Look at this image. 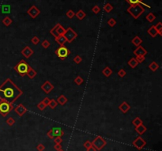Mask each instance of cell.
<instances>
[{
    "instance_id": "7dc6e473",
    "label": "cell",
    "mask_w": 162,
    "mask_h": 151,
    "mask_svg": "<svg viewBox=\"0 0 162 151\" xmlns=\"http://www.w3.org/2000/svg\"><path fill=\"white\" fill-rule=\"evenodd\" d=\"M51 99H49L48 97H45L43 100H42V102L44 104V105L47 107V106H48V104H49V102H50Z\"/></svg>"
},
{
    "instance_id": "7402d4cb",
    "label": "cell",
    "mask_w": 162,
    "mask_h": 151,
    "mask_svg": "<svg viewBox=\"0 0 162 151\" xmlns=\"http://www.w3.org/2000/svg\"><path fill=\"white\" fill-rule=\"evenodd\" d=\"M147 33H148V34H149L152 37H153V38H155L156 37H157V35L158 34L157 33V29H155V26H152L150 28H149L148 30H147Z\"/></svg>"
},
{
    "instance_id": "52a82bcc",
    "label": "cell",
    "mask_w": 162,
    "mask_h": 151,
    "mask_svg": "<svg viewBox=\"0 0 162 151\" xmlns=\"http://www.w3.org/2000/svg\"><path fill=\"white\" fill-rule=\"evenodd\" d=\"M56 54L57 56L59 59H61L62 60H63L70 55V50L68 49V48L66 47L65 46H60L59 48H57V49H56Z\"/></svg>"
},
{
    "instance_id": "7c38bea8",
    "label": "cell",
    "mask_w": 162,
    "mask_h": 151,
    "mask_svg": "<svg viewBox=\"0 0 162 151\" xmlns=\"http://www.w3.org/2000/svg\"><path fill=\"white\" fill-rule=\"evenodd\" d=\"M133 53L136 56H145L147 54V51L146 50V48H144L142 46L140 45L137 47V48L133 52Z\"/></svg>"
},
{
    "instance_id": "277c9868",
    "label": "cell",
    "mask_w": 162,
    "mask_h": 151,
    "mask_svg": "<svg viewBox=\"0 0 162 151\" xmlns=\"http://www.w3.org/2000/svg\"><path fill=\"white\" fill-rule=\"evenodd\" d=\"M29 65L28 63L25 61L24 59L21 60V61L17 63L15 66H14V70L18 73L21 77H24L28 71L29 69Z\"/></svg>"
},
{
    "instance_id": "7bdbcfd3",
    "label": "cell",
    "mask_w": 162,
    "mask_h": 151,
    "mask_svg": "<svg viewBox=\"0 0 162 151\" xmlns=\"http://www.w3.org/2000/svg\"><path fill=\"white\" fill-rule=\"evenodd\" d=\"M92 11H93V13H94L95 14H97L98 13L100 12V8L98 7V6H94V7L92 8Z\"/></svg>"
},
{
    "instance_id": "f5cc1de1",
    "label": "cell",
    "mask_w": 162,
    "mask_h": 151,
    "mask_svg": "<svg viewBox=\"0 0 162 151\" xmlns=\"http://www.w3.org/2000/svg\"><path fill=\"white\" fill-rule=\"evenodd\" d=\"M87 151H97V149H96L93 146H91L90 147L87 149Z\"/></svg>"
},
{
    "instance_id": "ffe728a7",
    "label": "cell",
    "mask_w": 162,
    "mask_h": 151,
    "mask_svg": "<svg viewBox=\"0 0 162 151\" xmlns=\"http://www.w3.org/2000/svg\"><path fill=\"white\" fill-rule=\"evenodd\" d=\"M56 41L60 46H64V44L67 42V40H66L63 35H60V36H58L57 37H56Z\"/></svg>"
},
{
    "instance_id": "836d02e7",
    "label": "cell",
    "mask_w": 162,
    "mask_h": 151,
    "mask_svg": "<svg viewBox=\"0 0 162 151\" xmlns=\"http://www.w3.org/2000/svg\"><path fill=\"white\" fill-rule=\"evenodd\" d=\"M132 123H133V125H134L135 127H138L140 124H142V120L139 117H136L133 121H132Z\"/></svg>"
},
{
    "instance_id": "9c48e42d",
    "label": "cell",
    "mask_w": 162,
    "mask_h": 151,
    "mask_svg": "<svg viewBox=\"0 0 162 151\" xmlns=\"http://www.w3.org/2000/svg\"><path fill=\"white\" fill-rule=\"evenodd\" d=\"M146 145V142L140 136L135 138V140L133 142V146L139 150L143 149V147L145 146Z\"/></svg>"
},
{
    "instance_id": "30bf717a",
    "label": "cell",
    "mask_w": 162,
    "mask_h": 151,
    "mask_svg": "<svg viewBox=\"0 0 162 151\" xmlns=\"http://www.w3.org/2000/svg\"><path fill=\"white\" fill-rule=\"evenodd\" d=\"M27 13H28V14L29 16L32 17V18L35 19L36 17H37L40 14V11L37 7H36V6H32V7L28 10Z\"/></svg>"
},
{
    "instance_id": "cb8c5ba5",
    "label": "cell",
    "mask_w": 162,
    "mask_h": 151,
    "mask_svg": "<svg viewBox=\"0 0 162 151\" xmlns=\"http://www.w3.org/2000/svg\"><path fill=\"white\" fill-rule=\"evenodd\" d=\"M149 70H151L153 72H155V71H157L159 69V64L157 62L153 61L149 65Z\"/></svg>"
},
{
    "instance_id": "8992f818",
    "label": "cell",
    "mask_w": 162,
    "mask_h": 151,
    "mask_svg": "<svg viewBox=\"0 0 162 151\" xmlns=\"http://www.w3.org/2000/svg\"><path fill=\"white\" fill-rule=\"evenodd\" d=\"M63 36L65 37L66 40H67V42L69 43H71L72 41H74V40H75L77 37V33L74 31V30L69 27L67 29H66V31L63 34Z\"/></svg>"
},
{
    "instance_id": "f6af8a7d",
    "label": "cell",
    "mask_w": 162,
    "mask_h": 151,
    "mask_svg": "<svg viewBox=\"0 0 162 151\" xmlns=\"http://www.w3.org/2000/svg\"><path fill=\"white\" fill-rule=\"evenodd\" d=\"M126 74H127V73H126V71L123 70V69H120L119 71H118V75L120 77V78H123L126 76Z\"/></svg>"
},
{
    "instance_id": "4dcf8cb0",
    "label": "cell",
    "mask_w": 162,
    "mask_h": 151,
    "mask_svg": "<svg viewBox=\"0 0 162 151\" xmlns=\"http://www.w3.org/2000/svg\"><path fill=\"white\" fill-rule=\"evenodd\" d=\"M113 6L110 3H107L105 4V6L104 7V10L105 12H107V13H110V12L113 10Z\"/></svg>"
},
{
    "instance_id": "8d00e7d4",
    "label": "cell",
    "mask_w": 162,
    "mask_h": 151,
    "mask_svg": "<svg viewBox=\"0 0 162 151\" xmlns=\"http://www.w3.org/2000/svg\"><path fill=\"white\" fill-rule=\"evenodd\" d=\"M74 62L76 63V64H80L82 62V58L80 56H76L74 59Z\"/></svg>"
},
{
    "instance_id": "e0dca14e",
    "label": "cell",
    "mask_w": 162,
    "mask_h": 151,
    "mask_svg": "<svg viewBox=\"0 0 162 151\" xmlns=\"http://www.w3.org/2000/svg\"><path fill=\"white\" fill-rule=\"evenodd\" d=\"M26 74H27V76L29 77V79H33V78H34L36 76H37V71H36V70L32 67V66H29Z\"/></svg>"
},
{
    "instance_id": "7a4b0ae2",
    "label": "cell",
    "mask_w": 162,
    "mask_h": 151,
    "mask_svg": "<svg viewBox=\"0 0 162 151\" xmlns=\"http://www.w3.org/2000/svg\"><path fill=\"white\" fill-rule=\"evenodd\" d=\"M128 13L134 17V19H138L139 17L145 12V8L141 4H137L134 6H130L127 10Z\"/></svg>"
},
{
    "instance_id": "bcb514c9",
    "label": "cell",
    "mask_w": 162,
    "mask_h": 151,
    "mask_svg": "<svg viewBox=\"0 0 162 151\" xmlns=\"http://www.w3.org/2000/svg\"><path fill=\"white\" fill-rule=\"evenodd\" d=\"M54 142H55V144H61L63 142V139L61 137H56L55 139H54Z\"/></svg>"
},
{
    "instance_id": "4fadbf2b",
    "label": "cell",
    "mask_w": 162,
    "mask_h": 151,
    "mask_svg": "<svg viewBox=\"0 0 162 151\" xmlns=\"http://www.w3.org/2000/svg\"><path fill=\"white\" fill-rule=\"evenodd\" d=\"M21 54L24 57H25L26 59H29V57H31L33 55V49L29 46H25L23 48L21 51Z\"/></svg>"
},
{
    "instance_id": "60d3db41",
    "label": "cell",
    "mask_w": 162,
    "mask_h": 151,
    "mask_svg": "<svg viewBox=\"0 0 162 151\" xmlns=\"http://www.w3.org/2000/svg\"><path fill=\"white\" fill-rule=\"evenodd\" d=\"M31 42L34 44V45H37L40 43V39L37 37V36H35V37H33L31 40Z\"/></svg>"
},
{
    "instance_id": "603a6c76",
    "label": "cell",
    "mask_w": 162,
    "mask_h": 151,
    "mask_svg": "<svg viewBox=\"0 0 162 151\" xmlns=\"http://www.w3.org/2000/svg\"><path fill=\"white\" fill-rule=\"evenodd\" d=\"M131 43L133 44L134 46L136 47H139L141 45V44L142 43V40L139 37V36H136V37H134L133 38V40H131Z\"/></svg>"
},
{
    "instance_id": "d4e9b609",
    "label": "cell",
    "mask_w": 162,
    "mask_h": 151,
    "mask_svg": "<svg viewBox=\"0 0 162 151\" xmlns=\"http://www.w3.org/2000/svg\"><path fill=\"white\" fill-rule=\"evenodd\" d=\"M102 74H103L105 77L109 78L112 74V70L110 67H109V66H106V67L102 70Z\"/></svg>"
},
{
    "instance_id": "3957f363",
    "label": "cell",
    "mask_w": 162,
    "mask_h": 151,
    "mask_svg": "<svg viewBox=\"0 0 162 151\" xmlns=\"http://www.w3.org/2000/svg\"><path fill=\"white\" fill-rule=\"evenodd\" d=\"M14 108V104H10L7 101L1 100L0 101V114L3 117H6Z\"/></svg>"
},
{
    "instance_id": "d6a6232c",
    "label": "cell",
    "mask_w": 162,
    "mask_h": 151,
    "mask_svg": "<svg viewBox=\"0 0 162 151\" xmlns=\"http://www.w3.org/2000/svg\"><path fill=\"white\" fill-rule=\"evenodd\" d=\"M2 11L3 14H9L10 12V5H3L2 7Z\"/></svg>"
},
{
    "instance_id": "ab89813d",
    "label": "cell",
    "mask_w": 162,
    "mask_h": 151,
    "mask_svg": "<svg viewBox=\"0 0 162 151\" xmlns=\"http://www.w3.org/2000/svg\"><path fill=\"white\" fill-rule=\"evenodd\" d=\"M50 42L48 41V40H44L43 42L41 43V45H42V47H44V48H47V47H50Z\"/></svg>"
},
{
    "instance_id": "484cf974",
    "label": "cell",
    "mask_w": 162,
    "mask_h": 151,
    "mask_svg": "<svg viewBox=\"0 0 162 151\" xmlns=\"http://www.w3.org/2000/svg\"><path fill=\"white\" fill-rule=\"evenodd\" d=\"M3 24L5 26H10L12 22H13V21H12V19L10 18V17L7 16V17H5L3 19Z\"/></svg>"
},
{
    "instance_id": "44dd1931",
    "label": "cell",
    "mask_w": 162,
    "mask_h": 151,
    "mask_svg": "<svg viewBox=\"0 0 162 151\" xmlns=\"http://www.w3.org/2000/svg\"><path fill=\"white\" fill-rule=\"evenodd\" d=\"M56 101H57V103L59 104L60 105H64L68 101V99H67V97H66V96H65L64 95H60V96H59V97L57 98Z\"/></svg>"
},
{
    "instance_id": "db71d44e",
    "label": "cell",
    "mask_w": 162,
    "mask_h": 151,
    "mask_svg": "<svg viewBox=\"0 0 162 151\" xmlns=\"http://www.w3.org/2000/svg\"><path fill=\"white\" fill-rule=\"evenodd\" d=\"M59 151H63V149H60V150H59Z\"/></svg>"
},
{
    "instance_id": "e575fe53",
    "label": "cell",
    "mask_w": 162,
    "mask_h": 151,
    "mask_svg": "<svg viewBox=\"0 0 162 151\" xmlns=\"http://www.w3.org/2000/svg\"><path fill=\"white\" fill-rule=\"evenodd\" d=\"M74 82L77 84V86H80V85H82V84L84 82V80H83V78H82V77H80V76H77L75 78H74Z\"/></svg>"
},
{
    "instance_id": "d590c367",
    "label": "cell",
    "mask_w": 162,
    "mask_h": 151,
    "mask_svg": "<svg viewBox=\"0 0 162 151\" xmlns=\"http://www.w3.org/2000/svg\"><path fill=\"white\" fill-rule=\"evenodd\" d=\"M116 21L114 18H112V17L109 19V21H107V25H109L110 27H114L116 26Z\"/></svg>"
},
{
    "instance_id": "4316f807",
    "label": "cell",
    "mask_w": 162,
    "mask_h": 151,
    "mask_svg": "<svg viewBox=\"0 0 162 151\" xmlns=\"http://www.w3.org/2000/svg\"><path fill=\"white\" fill-rule=\"evenodd\" d=\"M86 13L84 12L82 10H78L77 12V13L75 14V16L77 17V19H79V20H82L84 17H86Z\"/></svg>"
},
{
    "instance_id": "11a10c76",
    "label": "cell",
    "mask_w": 162,
    "mask_h": 151,
    "mask_svg": "<svg viewBox=\"0 0 162 151\" xmlns=\"http://www.w3.org/2000/svg\"><path fill=\"white\" fill-rule=\"evenodd\" d=\"M141 1H142V0H141Z\"/></svg>"
},
{
    "instance_id": "f1b7e54d",
    "label": "cell",
    "mask_w": 162,
    "mask_h": 151,
    "mask_svg": "<svg viewBox=\"0 0 162 151\" xmlns=\"http://www.w3.org/2000/svg\"><path fill=\"white\" fill-rule=\"evenodd\" d=\"M146 20H147L149 22L152 23V22H153V21H155V19H156V16H155L153 13H149V14H148L146 15Z\"/></svg>"
},
{
    "instance_id": "6da1fadb",
    "label": "cell",
    "mask_w": 162,
    "mask_h": 151,
    "mask_svg": "<svg viewBox=\"0 0 162 151\" xmlns=\"http://www.w3.org/2000/svg\"><path fill=\"white\" fill-rule=\"evenodd\" d=\"M23 92L10 78H7L0 86V100L14 104L22 95Z\"/></svg>"
},
{
    "instance_id": "8fae6325",
    "label": "cell",
    "mask_w": 162,
    "mask_h": 151,
    "mask_svg": "<svg viewBox=\"0 0 162 151\" xmlns=\"http://www.w3.org/2000/svg\"><path fill=\"white\" fill-rule=\"evenodd\" d=\"M41 89H42V90H44L46 93H49L54 89V86L49 81H46L43 85L41 86Z\"/></svg>"
},
{
    "instance_id": "5b68a950",
    "label": "cell",
    "mask_w": 162,
    "mask_h": 151,
    "mask_svg": "<svg viewBox=\"0 0 162 151\" xmlns=\"http://www.w3.org/2000/svg\"><path fill=\"white\" fill-rule=\"evenodd\" d=\"M91 143H92V146L97 150L102 149L107 144L106 141L101 136H97Z\"/></svg>"
},
{
    "instance_id": "83f0119b",
    "label": "cell",
    "mask_w": 162,
    "mask_h": 151,
    "mask_svg": "<svg viewBox=\"0 0 162 151\" xmlns=\"http://www.w3.org/2000/svg\"><path fill=\"white\" fill-rule=\"evenodd\" d=\"M128 65L130 66L131 68H135L136 66H138V62L136 61V59H135V58H132V59H130L129 61H128Z\"/></svg>"
},
{
    "instance_id": "f546056e",
    "label": "cell",
    "mask_w": 162,
    "mask_h": 151,
    "mask_svg": "<svg viewBox=\"0 0 162 151\" xmlns=\"http://www.w3.org/2000/svg\"><path fill=\"white\" fill-rule=\"evenodd\" d=\"M155 26V29H157V33H158L160 36H162V23L160 21V22H158L156 26Z\"/></svg>"
},
{
    "instance_id": "74e56055",
    "label": "cell",
    "mask_w": 162,
    "mask_h": 151,
    "mask_svg": "<svg viewBox=\"0 0 162 151\" xmlns=\"http://www.w3.org/2000/svg\"><path fill=\"white\" fill-rule=\"evenodd\" d=\"M7 123L9 125V126H10V127H12L13 126L14 123H15V120H14V118H12V117H10V118H8L7 119Z\"/></svg>"
},
{
    "instance_id": "f907efd6",
    "label": "cell",
    "mask_w": 162,
    "mask_h": 151,
    "mask_svg": "<svg viewBox=\"0 0 162 151\" xmlns=\"http://www.w3.org/2000/svg\"><path fill=\"white\" fill-rule=\"evenodd\" d=\"M54 148H55V149H56L57 151H59V150L62 149V146H61V144H56L55 146H54Z\"/></svg>"
},
{
    "instance_id": "5bb4252c",
    "label": "cell",
    "mask_w": 162,
    "mask_h": 151,
    "mask_svg": "<svg viewBox=\"0 0 162 151\" xmlns=\"http://www.w3.org/2000/svg\"><path fill=\"white\" fill-rule=\"evenodd\" d=\"M14 111L19 116H23V115L25 114V112H27V108L22 104H19L16 108H14Z\"/></svg>"
},
{
    "instance_id": "d6986e66",
    "label": "cell",
    "mask_w": 162,
    "mask_h": 151,
    "mask_svg": "<svg viewBox=\"0 0 162 151\" xmlns=\"http://www.w3.org/2000/svg\"><path fill=\"white\" fill-rule=\"evenodd\" d=\"M147 128H146V126H144L143 123L142 124H140L139 126H138L135 128V131H137V133H139V134L141 135L142 134H144L146 131Z\"/></svg>"
},
{
    "instance_id": "b9f144b4",
    "label": "cell",
    "mask_w": 162,
    "mask_h": 151,
    "mask_svg": "<svg viewBox=\"0 0 162 151\" xmlns=\"http://www.w3.org/2000/svg\"><path fill=\"white\" fill-rule=\"evenodd\" d=\"M135 59H136V61L138 62V63H143L144 61H145L146 57L145 56H136Z\"/></svg>"
},
{
    "instance_id": "ee69618b",
    "label": "cell",
    "mask_w": 162,
    "mask_h": 151,
    "mask_svg": "<svg viewBox=\"0 0 162 151\" xmlns=\"http://www.w3.org/2000/svg\"><path fill=\"white\" fill-rule=\"evenodd\" d=\"M37 108H38V109L40 110V111H44V109H45V108H46V106L44 105V104L43 103V102H40V103L37 105Z\"/></svg>"
},
{
    "instance_id": "ac0fdd59",
    "label": "cell",
    "mask_w": 162,
    "mask_h": 151,
    "mask_svg": "<svg viewBox=\"0 0 162 151\" xmlns=\"http://www.w3.org/2000/svg\"><path fill=\"white\" fill-rule=\"evenodd\" d=\"M130 6H134V5H137V4H141L142 6H146V7L148 8H151V7H149V5L146 4V3H144L142 1H141V0H126Z\"/></svg>"
},
{
    "instance_id": "681fc988",
    "label": "cell",
    "mask_w": 162,
    "mask_h": 151,
    "mask_svg": "<svg viewBox=\"0 0 162 151\" xmlns=\"http://www.w3.org/2000/svg\"><path fill=\"white\" fill-rule=\"evenodd\" d=\"M92 146V143H91V142H89V141H86L85 143H84V146H85V148L87 149L88 148H89Z\"/></svg>"
},
{
    "instance_id": "816d5d0a",
    "label": "cell",
    "mask_w": 162,
    "mask_h": 151,
    "mask_svg": "<svg viewBox=\"0 0 162 151\" xmlns=\"http://www.w3.org/2000/svg\"><path fill=\"white\" fill-rule=\"evenodd\" d=\"M47 137L50 138H54V136H53V135H52V132H51V130H50L48 132H47Z\"/></svg>"
},
{
    "instance_id": "2e32d148",
    "label": "cell",
    "mask_w": 162,
    "mask_h": 151,
    "mask_svg": "<svg viewBox=\"0 0 162 151\" xmlns=\"http://www.w3.org/2000/svg\"><path fill=\"white\" fill-rule=\"evenodd\" d=\"M130 108V106L127 104V102L123 101V103L119 106V109L123 113H127Z\"/></svg>"
},
{
    "instance_id": "1f68e13d",
    "label": "cell",
    "mask_w": 162,
    "mask_h": 151,
    "mask_svg": "<svg viewBox=\"0 0 162 151\" xmlns=\"http://www.w3.org/2000/svg\"><path fill=\"white\" fill-rule=\"evenodd\" d=\"M57 105H58V103H57L56 100H55V99H51L48 104V106L51 108V109H55V108H56Z\"/></svg>"
},
{
    "instance_id": "f35d334b",
    "label": "cell",
    "mask_w": 162,
    "mask_h": 151,
    "mask_svg": "<svg viewBox=\"0 0 162 151\" xmlns=\"http://www.w3.org/2000/svg\"><path fill=\"white\" fill-rule=\"evenodd\" d=\"M67 17H69V18H73V17L75 16V13L73 11V10H69L67 12Z\"/></svg>"
},
{
    "instance_id": "c3c4849f",
    "label": "cell",
    "mask_w": 162,
    "mask_h": 151,
    "mask_svg": "<svg viewBox=\"0 0 162 151\" xmlns=\"http://www.w3.org/2000/svg\"><path fill=\"white\" fill-rule=\"evenodd\" d=\"M37 149L38 151H44L45 149V146H44L43 144H39L37 146Z\"/></svg>"
},
{
    "instance_id": "ba28073f",
    "label": "cell",
    "mask_w": 162,
    "mask_h": 151,
    "mask_svg": "<svg viewBox=\"0 0 162 151\" xmlns=\"http://www.w3.org/2000/svg\"><path fill=\"white\" fill-rule=\"evenodd\" d=\"M65 31H66V29L60 25V24H57V25L55 26V27H53L50 30V33L56 38L58 37V36L63 35Z\"/></svg>"
},
{
    "instance_id": "9a60e30c",
    "label": "cell",
    "mask_w": 162,
    "mask_h": 151,
    "mask_svg": "<svg viewBox=\"0 0 162 151\" xmlns=\"http://www.w3.org/2000/svg\"><path fill=\"white\" fill-rule=\"evenodd\" d=\"M51 131L52 132V135H53L54 138L55 137H61L64 135L63 131L60 128H53Z\"/></svg>"
}]
</instances>
